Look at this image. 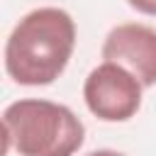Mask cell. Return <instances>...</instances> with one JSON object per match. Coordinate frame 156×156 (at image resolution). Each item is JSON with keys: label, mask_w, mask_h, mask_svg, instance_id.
<instances>
[{"label": "cell", "mask_w": 156, "mask_h": 156, "mask_svg": "<svg viewBox=\"0 0 156 156\" xmlns=\"http://www.w3.org/2000/svg\"><path fill=\"white\" fill-rule=\"evenodd\" d=\"M141 83L119 63L95 66L83 83L88 110L102 122H127L141 107Z\"/></svg>", "instance_id": "3"}, {"label": "cell", "mask_w": 156, "mask_h": 156, "mask_svg": "<svg viewBox=\"0 0 156 156\" xmlns=\"http://www.w3.org/2000/svg\"><path fill=\"white\" fill-rule=\"evenodd\" d=\"M127 5L141 15H149V17H156V0H127Z\"/></svg>", "instance_id": "5"}, {"label": "cell", "mask_w": 156, "mask_h": 156, "mask_svg": "<svg viewBox=\"0 0 156 156\" xmlns=\"http://www.w3.org/2000/svg\"><path fill=\"white\" fill-rule=\"evenodd\" d=\"M102 58L127 68L144 88L156 85V29L136 22L117 24L102 41Z\"/></svg>", "instance_id": "4"}, {"label": "cell", "mask_w": 156, "mask_h": 156, "mask_svg": "<svg viewBox=\"0 0 156 156\" xmlns=\"http://www.w3.org/2000/svg\"><path fill=\"white\" fill-rule=\"evenodd\" d=\"M76 49V22L61 7L27 12L5 41V71L20 85H51Z\"/></svg>", "instance_id": "1"}, {"label": "cell", "mask_w": 156, "mask_h": 156, "mask_svg": "<svg viewBox=\"0 0 156 156\" xmlns=\"http://www.w3.org/2000/svg\"><path fill=\"white\" fill-rule=\"evenodd\" d=\"M85 156H124V154H119V151H115V149H95V151H90V154H85Z\"/></svg>", "instance_id": "6"}, {"label": "cell", "mask_w": 156, "mask_h": 156, "mask_svg": "<svg viewBox=\"0 0 156 156\" xmlns=\"http://www.w3.org/2000/svg\"><path fill=\"white\" fill-rule=\"evenodd\" d=\"M5 151L20 156H73L85 141L78 115L58 102L24 98L5 107Z\"/></svg>", "instance_id": "2"}]
</instances>
